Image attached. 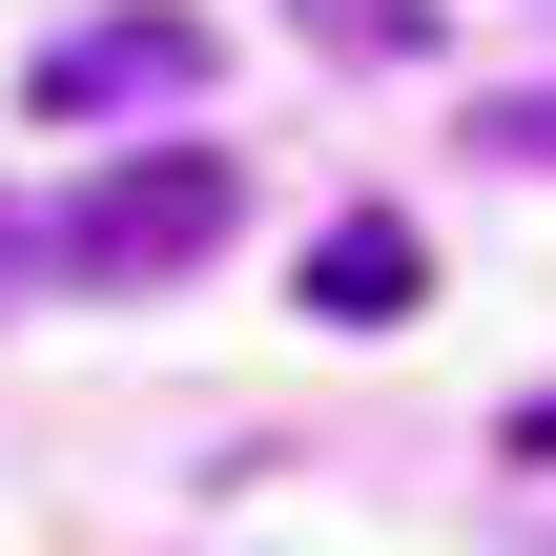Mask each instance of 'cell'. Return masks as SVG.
<instances>
[{
  "label": "cell",
  "mask_w": 556,
  "mask_h": 556,
  "mask_svg": "<svg viewBox=\"0 0 556 556\" xmlns=\"http://www.w3.org/2000/svg\"><path fill=\"white\" fill-rule=\"evenodd\" d=\"M227 227H248V165H227V144H124V165L41 227V268H62V289H165V268H206Z\"/></svg>",
  "instance_id": "cell-1"
},
{
  "label": "cell",
  "mask_w": 556,
  "mask_h": 556,
  "mask_svg": "<svg viewBox=\"0 0 556 556\" xmlns=\"http://www.w3.org/2000/svg\"><path fill=\"white\" fill-rule=\"evenodd\" d=\"M206 21L186 0H103V21H62L41 62H21V124H124V103H206Z\"/></svg>",
  "instance_id": "cell-2"
},
{
  "label": "cell",
  "mask_w": 556,
  "mask_h": 556,
  "mask_svg": "<svg viewBox=\"0 0 556 556\" xmlns=\"http://www.w3.org/2000/svg\"><path fill=\"white\" fill-rule=\"evenodd\" d=\"M309 309H330V330H413V309H433L413 206H330V227H309Z\"/></svg>",
  "instance_id": "cell-3"
},
{
  "label": "cell",
  "mask_w": 556,
  "mask_h": 556,
  "mask_svg": "<svg viewBox=\"0 0 556 556\" xmlns=\"http://www.w3.org/2000/svg\"><path fill=\"white\" fill-rule=\"evenodd\" d=\"M309 41H351V62H413V0H289Z\"/></svg>",
  "instance_id": "cell-4"
},
{
  "label": "cell",
  "mask_w": 556,
  "mask_h": 556,
  "mask_svg": "<svg viewBox=\"0 0 556 556\" xmlns=\"http://www.w3.org/2000/svg\"><path fill=\"white\" fill-rule=\"evenodd\" d=\"M475 144H495V165H556V83H516V103H495Z\"/></svg>",
  "instance_id": "cell-5"
},
{
  "label": "cell",
  "mask_w": 556,
  "mask_h": 556,
  "mask_svg": "<svg viewBox=\"0 0 556 556\" xmlns=\"http://www.w3.org/2000/svg\"><path fill=\"white\" fill-rule=\"evenodd\" d=\"M495 454H516V475H556V392H516V413H495Z\"/></svg>",
  "instance_id": "cell-6"
},
{
  "label": "cell",
  "mask_w": 556,
  "mask_h": 556,
  "mask_svg": "<svg viewBox=\"0 0 556 556\" xmlns=\"http://www.w3.org/2000/svg\"><path fill=\"white\" fill-rule=\"evenodd\" d=\"M0 289H21V206H0Z\"/></svg>",
  "instance_id": "cell-7"
}]
</instances>
